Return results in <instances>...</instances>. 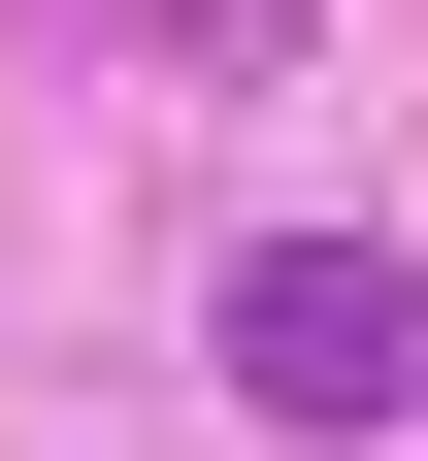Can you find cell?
Segmentation results:
<instances>
[{"label": "cell", "mask_w": 428, "mask_h": 461, "mask_svg": "<svg viewBox=\"0 0 428 461\" xmlns=\"http://www.w3.org/2000/svg\"><path fill=\"white\" fill-rule=\"evenodd\" d=\"M231 395H296V429H396V395H428V264H362V230L231 264Z\"/></svg>", "instance_id": "6da1fadb"}]
</instances>
